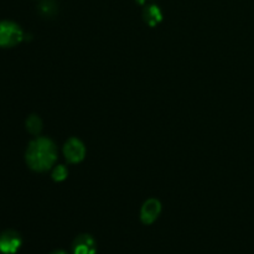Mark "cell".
<instances>
[{"mask_svg": "<svg viewBox=\"0 0 254 254\" xmlns=\"http://www.w3.org/2000/svg\"><path fill=\"white\" fill-rule=\"evenodd\" d=\"M25 159L30 169L46 171L54 166L57 159V149L49 138H36L27 146Z\"/></svg>", "mask_w": 254, "mask_h": 254, "instance_id": "1", "label": "cell"}, {"mask_svg": "<svg viewBox=\"0 0 254 254\" xmlns=\"http://www.w3.org/2000/svg\"><path fill=\"white\" fill-rule=\"evenodd\" d=\"M50 254H67V253L64 252V251H62V250H59V251H54V252H52V253H50Z\"/></svg>", "mask_w": 254, "mask_h": 254, "instance_id": "10", "label": "cell"}, {"mask_svg": "<svg viewBox=\"0 0 254 254\" xmlns=\"http://www.w3.org/2000/svg\"><path fill=\"white\" fill-rule=\"evenodd\" d=\"M64 154L66 156L67 161L72 164L79 163L83 160L86 149H84L83 143L77 138H71L66 141L64 146Z\"/></svg>", "mask_w": 254, "mask_h": 254, "instance_id": "4", "label": "cell"}, {"mask_svg": "<svg viewBox=\"0 0 254 254\" xmlns=\"http://www.w3.org/2000/svg\"><path fill=\"white\" fill-rule=\"evenodd\" d=\"M72 254H96V242L89 235H81L72 243Z\"/></svg>", "mask_w": 254, "mask_h": 254, "instance_id": "6", "label": "cell"}, {"mask_svg": "<svg viewBox=\"0 0 254 254\" xmlns=\"http://www.w3.org/2000/svg\"><path fill=\"white\" fill-rule=\"evenodd\" d=\"M161 212V203L156 198H149L145 201L140 211V220L144 225H151Z\"/></svg>", "mask_w": 254, "mask_h": 254, "instance_id": "5", "label": "cell"}, {"mask_svg": "<svg viewBox=\"0 0 254 254\" xmlns=\"http://www.w3.org/2000/svg\"><path fill=\"white\" fill-rule=\"evenodd\" d=\"M67 175H68L67 169L64 168V165H59L55 168L54 173H52V179H54L55 181H62L67 178Z\"/></svg>", "mask_w": 254, "mask_h": 254, "instance_id": "9", "label": "cell"}, {"mask_svg": "<svg viewBox=\"0 0 254 254\" xmlns=\"http://www.w3.org/2000/svg\"><path fill=\"white\" fill-rule=\"evenodd\" d=\"M26 128L30 133L34 134V135H37L42 129L41 119L37 116H30L26 121Z\"/></svg>", "mask_w": 254, "mask_h": 254, "instance_id": "7", "label": "cell"}, {"mask_svg": "<svg viewBox=\"0 0 254 254\" xmlns=\"http://www.w3.org/2000/svg\"><path fill=\"white\" fill-rule=\"evenodd\" d=\"M145 17L148 24L151 25V26H154V25L158 24V22L161 20L160 10H159L156 6L148 7V9L145 10Z\"/></svg>", "mask_w": 254, "mask_h": 254, "instance_id": "8", "label": "cell"}, {"mask_svg": "<svg viewBox=\"0 0 254 254\" xmlns=\"http://www.w3.org/2000/svg\"><path fill=\"white\" fill-rule=\"evenodd\" d=\"M21 27L12 21H0V47H14L22 41Z\"/></svg>", "mask_w": 254, "mask_h": 254, "instance_id": "2", "label": "cell"}, {"mask_svg": "<svg viewBox=\"0 0 254 254\" xmlns=\"http://www.w3.org/2000/svg\"><path fill=\"white\" fill-rule=\"evenodd\" d=\"M21 236L16 231H4L0 235V253L15 254L21 247Z\"/></svg>", "mask_w": 254, "mask_h": 254, "instance_id": "3", "label": "cell"}]
</instances>
